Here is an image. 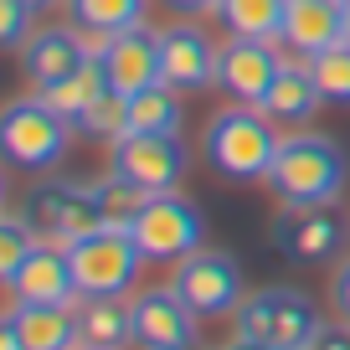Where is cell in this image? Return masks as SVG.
Wrapping results in <instances>:
<instances>
[{
  "label": "cell",
  "mask_w": 350,
  "mask_h": 350,
  "mask_svg": "<svg viewBox=\"0 0 350 350\" xmlns=\"http://www.w3.org/2000/svg\"><path fill=\"white\" fill-rule=\"evenodd\" d=\"M340 42H350V0H340Z\"/></svg>",
  "instance_id": "e575fe53"
},
{
  "label": "cell",
  "mask_w": 350,
  "mask_h": 350,
  "mask_svg": "<svg viewBox=\"0 0 350 350\" xmlns=\"http://www.w3.org/2000/svg\"><path fill=\"white\" fill-rule=\"evenodd\" d=\"M98 46H88L77 36V26H46V31H31V42L21 46V67L36 88H52L62 77H72Z\"/></svg>",
  "instance_id": "2e32d148"
},
{
  "label": "cell",
  "mask_w": 350,
  "mask_h": 350,
  "mask_svg": "<svg viewBox=\"0 0 350 350\" xmlns=\"http://www.w3.org/2000/svg\"><path fill=\"white\" fill-rule=\"evenodd\" d=\"M67 21L88 36H119L129 26H144V0H62Z\"/></svg>",
  "instance_id": "7402d4cb"
},
{
  "label": "cell",
  "mask_w": 350,
  "mask_h": 350,
  "mask_svg": "<svg viewBox=\"0 0 350 350\" xmlns=\"http://www.w3.org/2000/svg\"><path fill=\"white\" fill-rule=\"evenodd\" d=\"M77 329H83V345L124 350L134 340V299H124V294H83L77 299Z\"/></svg>",
  "instance_id": "d6986e66"
},
{
  "label": "cell",
  "mask_w": 350,
  "mask_h": 350,
  "mask_svg": "<svg viewBox=\"0 0 350 350\" xmlns=\"http://www.w3.org/2000/svg\"><path fill=\"white\" fill-rule=\"evenodd\" d=\"M77 129H83L88 139H109V144L119 139V134H129V93H113L109 88V93L77 119Z\"/></svg>",
  "instance_id": "4316f807"
},
{
  "label": "cell",
  "mask_w": 350,
  "mask_h": 350,
  "mask_svg": "<svg viewBox=\"0 0 350 350\" xmlns=\"http://www.w3.org/2000/svg\"><path fill=\"white\" fill-rule=\"evenodd\" d=\"M134 340L144 350H191L196 309L175 288H144V294H134Z\"/></svg>",
  "instance_id": "5bb4252c"
},
{
  "label": "cell",
  "mask_w": 350,
  "mask_h": 350,
  "mask_svg": "<svg viewBox=\"0 0 350 350\" xmlns=\"http://www.w3.org/2000/svg\"><path fill=\"white\" fill-rule=\"evenodd\" d=\"M329 288H335V309H340V314L350 319V258H345V262L335 268V284H329Z\"/></svg>",
  "instance_id": "4dcf8cb0"
},
{
  "label": "cell",
  "mask_w": 350,
  "mask_h": 350,
  "mask_svg": "<svg viewBox=\"0 0 350 350\" xmlns=\"http://www.w3.org/2000/svg\"><path fill=\"white\" fill-rule=\"evenodd\" d=\"M16 304H77L83 288H77V273H72V258H67L62 242H36V252L5 278Z\"/></svg>",
  "instance_id": "30bf717a"
},
{
  "label": "cell",
  "mask_w": 350,
  "mask_h": 350,
  "mask_svg": "<svg viewBox=\"0 0 350 350\" xmlns=\"http://www.w3.org/2000/svg\"><path fill=\"white\" fill-rule=\"evenodd\" d=\"M350 180V160L329 134H288L268 170V186L284 206H335Z\"/></svg>",
  "instance_id": "6da1fadb"
},
{
  "label": "cell",
  "mask_w": 350,
  "mask_h": 350,
  "mask_svg": "<svg viewBox=\"0 0 350 350\" xmlns=\"http://www.w3.org/2000/svg\"><path fill=\"white\" fill-rule=\"evenodd\" d=\"M129 232H134V242L144 247L150 262H180V258H191V252L201 247L206 221H201V211L191 206L180 191H154Z\"/></svg>",
  "instance_id": "8992f818"
},
{
  "label": "cell",
  "mask_w": 350,
  "mask_h": 350,
  "mask_svg": "<svg viewBox=\"0 0 350 350\" xmlns=\"http://www.w3.org/2000/svg\"><path fill=\"white\" fill-rule=\"evenodd\" d=\"M309 350H350V329H345V325H325Z\"/></svg>",
  "instance_id": "f546056e"
},
{
  "label": "cell",
  "mask_w": 350,
  "mask_h": 350,
  "mask_svg": "<svg viewBox=\"0 0 350 350\" xmlns=\"http://www.w3.org/2000/svg\"><path fill=\"white\" fill-rule=\"evenodd\" d=\"M175 11H217V0H165Z\"/></svg>",
  "instance_id": "836d02e7"
},
{
  "label": "cell",
  "mask_w": 350,
  "mask_h": 350,
  "mask_svg": "<svg viewBox=\"0 0 350 350\" xmlns=\"http://www.w3.org/2000/svg\"><path fill=\"white\" fill-rule=\"evenodd\" d=\"M309 72H314L325 103L350 109V42H335V46H325V52H314L309 57Z\"/></svg>",
  "instance_id": "484cf974"
},
{
  "label": "cell",
  "mask_w": 350,
  "mask_h": 350,
  "mask_svg": "<svg viewBox=\"0 0 350 350\" xmlns=\"http://www.w3.org/2000/svg\"><path fill=\"white\" fill-rule=\"evenodd\" d=\"M227 350H278V345H273V340H258V335H237Z\"/></svg>",
  "instance_id": "d6a6232c"
},
{
  "label": "cell",
  "mask_w": 350,
  "mask_h": 350,
  "mask_svg": "<svg viewBox=\"0 0 350 350\" xmlns=\"http://www.w3.org/2000/svg\"><path fill=\"white\" fill-rule=\"evenodd\" d=\"M77 350H103V345H77Z\"/></svg>",
  "instance_id": "8d00e7d4"
},
{
  "label": "cell",
  "mask_w": 350,
  "mask_h": 350,
  "mask_svg": "<svg viewBox=\"0 0 350 350\" xmlns=\"http://www.w3.org/2000/svg\"><path fill=\"white\" fill-rule=\"evenodd\" d=\"M319 103H325V93H319L309 62H304V67L284 62V67H278V77H273V88H268V98H262L258 109L268 113L273 124H309Z\"/></svg>",
  "instance_id": "ffe728a7"
},
{
  "label": "cell",
  "mask_w": 350,
  "mask_h": 350,
  "mask_svg": "<svg viewBox=\"0 0 350 350\" xmlns=\"http://www.w3.org/2000/svg\"><path fill=\"white\" fill-rule=\"evenodd\" d=\"M0 42L5 46L31 42V5L26 0H0Z\"/></svg>",
  "instance_id": "f1b7e54d"
},
{
  "label": "cell",
  "mask_w": 350,
  "mask_h": 350,
  "mask_svg": "<svg viewBox=\"0 0 350 350\" xmlns=\"http://www.w3.org/2000/svg\"><path fill=\"white\" fill-rule=\"evenodd\" d=\"M345 242V227L329 206H284L273 217V247L288 262H329Z\"/></svg>",
  "instance_id": "8fae6325"
},
{
  "label": "cell",
  "mask_w": 350,
  "mask_h": 350,
  "mask_svg": "<svg viewBox=\"0 0 350 350\" xmlns=\"http://www.w3.org/2000/svg\"><path fill=\"white\" fill-rule=\"evenodd\" d=\"M129 129L139 134H180V98L170 83H150L129 93Z\"/></svg>",
  "instance_id": "cb8c5ba5"
},
{
  "label": "cell",
  "mask_w": 350,
  "mask_h": 350,
  "mask_svg": "<svg viewBox=\"0 0 350 350\" xmlns=\"http://www.w3.org/2000/svg\"><path fill=\"white\" fill-rule=\"evenodd\" d=\"M98 62H103V77H109L113 93H139V88L160 83V31L129 26L119 36H103Z\"/></svg>",
  "instance_id": "9a60e30c"
},
{
  "label": "cell",
  "mask_w": 350,
  "mask_h": 350,
  "mask_svg": "<svg viewBox=\"0 0 350 350\" xmlns=\"http://www.w3.org/2000/svg\"><path fill=\"white\" fill-rule=\"evenodd\" d=\"M103 93H109V77H103V62H98V52L88 57V62L77 67L72 77H62V83L42 88V98L52 103V109L62 113L67 124H77V119H83L88 109H93V103L103 98Z\"/></svg>",
  "instance_id": "44dd1931"
},
{
  "label": "cell",
  "mask_w": 350,
  "mask_h": 350,
  "mask_svg": "<svg viewBox=\"0 0 350 350\" xmlns=\"http://www.w3.org/2000/svg\"><path fill=\"white\" fill-rule=\"evenodd\" d=\"M67 139H72V124L46 98H16L0 113V150L16 170H52L67 154Z\"/></svg>",
  "instance_id": "3957f363"
},
{
  "label": "cell",
  "mask_w": 350,
  "mask_h": 350,
  "mask_svg": "<svg viewBox=\"0 0 350 350\" xmlns=\"http://www.w3.org/2000/svg\"><path fill=\"white\" fill-rule=\"evenodd\" d=\"M21 217L36 227V237L62 242V247H67V242H77V237H88V232L109 227L98 196L83 191V186H72V180H42V186H31Z\"/></svg>",
  "instance_id": "52a82bcc"
},
{
  "label": "cell",
  "mask_w": 350,
  "mask_h": 350,
  "mask_svg": "<svg viewBox=\"0 0 350 350\" xmlns=\"http://www.w3.org/2000/svg\"><path fill=\"white\" fill-rule=\"evenodd\" d=\"M278 67H284V62H278L273 42L232 36V42L221 46V57H217V88L227 93L232 103H252V109H258V103L268 98V88H273Z\"/></svg>",
  "instance_id": "7c38bea8"
},
{
  "label": "cell",
  "mask_w": 350,
  "mask_h": 350,
  "mask_svg": "<svg viewBox=\"0 0 350 350\" xmlns=\"http://www.w3.org/2000/svg\"><path fill=\"white\" fill-rule=\"evenodd\" d=\"M217 57L221 46L211 42L201 26H165L160 31V83H170L175 93H196V88L217 83Z\"/></svg>",
  "instance_id": "4fadbf2b"
},
{
  "label": "cell",
  "mask_w": 350,
  "mask_h": 350,
  "mask_svg": "<svg viewBox=\"0 0 350 350\" xmlns=\"http://www.w3.org/2000/svg\"><path fill=\"white\" fill-rule=\"evenodd\" d=\"M278 144L284 139L273 134V119L262 109H252V103H232L206 124V160L232 186L268 180V170L278 160Z\"/></svg>",
  "instance_id": "7a4b0ae2"
},
{
  "label": "cell",
  "mask_w": 350,
  "mask_h": 350,
  "mask_svg": "<svg viewBox=\"0 0 350 350\" xmlns=\"http://www.w3.org/2000/svg\"><path fill=\"white\" fill-rule=\"evenodd\" d=\"M217 16L232 36H252V42L284 36V0H217Z\"/></svg>",
  "instance_id": "603a6c76"
},
{
  "label": "cell",
  "mask_w": 350,
  "mask_h": 350,
  "mask_svg": "<svg viewBox=\"0 0 350 350\" xmlns=\"http://www.w3.org/2000/svg\"><path fill=\"white\" fill-rule=\"evenodd\" d=\"M67 258H72V273L83 294H129L144 258V247L134 242L129 227H98L88 237L67 242Z\"/></svg>",
  "instance_id": "277c9868"
},
{
  "label": "cell",
  "mask_w": 350,
  "mask_h": 350,
  "mask_svg": "<svg viewBox=\"0 0 350 350\" xmlns=\"http://www.w3.org/2000/svg\"><path fill=\"white\" fill-rule=\"evenodd\" d=\"M26 5H31V11H46V5H57V0H26Z\"/></svg>",
  "instance_id": "d590c367"
},
{
  "label": "cell",
  "mask_w": 350,
  "mask_h": 350,
  "mask_svg": "<svg viewBox=\"0 0 350 350\" xmlns=\"http://www.w3.org/2000/svg\"><path fill=\"white\" fill-rule=\"evenodd\" d=\"M288 52H325L340 42V0H284V36Z\"/></svg>",
  "instance_id": "e0dca14e"
},
{
  "label": "cell",
  "mask_w": 350,
  "mask_h": 350,
  "mask_svg": "<svg viewBox=\"0 0 350 350\" xmlns=\"http://www.w3.org/2000/svg\"><path fill=\"white\" fill-rule=\"evenodd\" d=\"M170 288L196 309V319H221V314H232V309L242 304V268L227 252L196 247L191 258L175 262Z\"/></svg>",
  "instance_id": "ba28073f"
},
{
  "label": "cell",
  "mask_w": 350,
  "mask_h": 350,
  "mask_svg": "<svg viewBox=\"0 0 350 350\" xmlns=\"http://www.w3.org/2000/svg\"><path fill=\"white\" fill-rule=\"evenodd\" d=\"M11 319L21 329L26 350H77L83 329H77V309L72 304H11Z\"/></svg>",
  "instance_id": "ac0fdd59"
},
{
  "label": "cell",
  "mask_w": 350,
  "mask_h": 350,
  "mask_svg": "<svg viewBox=\"0 0 350 350\" xmlns=\"http://www.w3.org/2000/svg\"><path fill=\"white\" fill-rule=\"evenodd\" d=\"M93 196H98L103 221H109V227H134V217L144 211L150 191H144V186H134L129 175H119V170H113L109 180H98V186H93Z\"/></svg>",
  "instance_id": "d4e9b609"
},
{
  "label": "cell",
  "mask_w": 350,
  "mask_h": 350,
  "mask_svg": "<svg viewBox=\"0 0 350 350\" xmlns=\"http://www.w3.org/2000/svg\"><path fill=\"white\" fill-rule=\"evenodd\" d=\"M186 144H180V134H119L113 139V170L129 175L134 186H144L154 196V191H175L180 186V175H186Z\"/></svg>",
  "instance_id": "9c48e42d"
},
{
  "label": "cell",
  "mask_w": 350,
  "mask_h": 350,
  "mask_svg": "<svg viewBox=\"0 0 350 350\" xmlns=\"http://www.w3.org/2000/svg\"><path fill=\"white\" fill-rule=\"evenodd\" d=\"M319 329L325 325H319L314 299L299 288H262V294H247L237 304V335L273 340L278 350H309Z\"/></svg>",
  "instance_id": "5b68a950"
},
{
  "label": "cell",
  "mask_w": 350,
  "mask_h": 350,
  "mask_svg": "<svg viewBox=\"0 0 350 350\" xmlns=\"http://www.w3.org/2000/svg\"><path fill=\"white\" fill-rule=\"evenodd\" d=\"M36 242L42 237H36V227L26 217H5L0 221V278H11L16 268L36 252Z\"/></svg>",
  "instance_id": "83f0119b"
},
{
  "label": "cell",
  "mask_w": 350,
  "mask_h": 350,
  "mask_svg": "<svg viewBox=\"0 0 350 350\" xmlns=\"http://www.w3.org/2000/svg\"><path fill=\"white\" fill-rule=\"evenodd\" d=\"M0 350H26V340H21V329L11 325V319H0Z\"/></svg>",
  "instance_id": "1f68e13d"
}]
</instances>
